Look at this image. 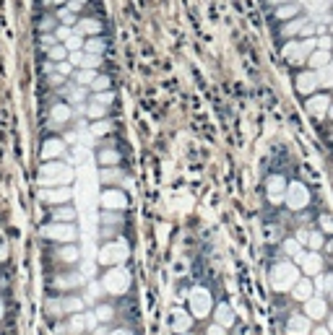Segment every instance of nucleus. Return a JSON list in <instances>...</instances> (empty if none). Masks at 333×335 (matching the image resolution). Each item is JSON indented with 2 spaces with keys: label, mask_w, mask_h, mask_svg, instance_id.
Listing matches in <instances>:
<instances>
[{
  "label": "nucleus",
  "mask_w": 333,
  "mask_h": 335,
  "mask_svg": "<svg viewBox=\"0 0 333 335\" xmlns=\"http://www.w3.org/2000/svg\"><path fill=\"white\" fill-rule=\"evenodd\" d=\"M307 107H310V112H313V114H326L328 107H331V101H328V96H313V99L307 101Z\"/></svg>",
  "instance_id": "nucleus-9"
},
{
  "label": "nucleus",
  "mask_w": 333,
  "mask_h": 335,
  "mask_svg": "<svg viewBox=\"0 0 333 335\" xmlns=\"http://www.w3.org/2000/svg\"><path fill=\"white\" fill-rule=\"evenodd\" d=\"M55 71L60 73V76H68V73H71V63H68V60H63V63H55Z\"/></svg>",
  "instance_id": "nucleus-23"
},
{
  "label": "nucleus",
  "mask_w": 333,
  "mask_h": 335,
  "mask_svg": "<svg viewBox=\"0 0 333 335\" xmlns=\"http://www.w3.org/2000/svg\"><path fill=\"white\" fill-rule=\"evenodd\" d=\"M307 203V190L302 187V184H292L289 187V205L292 208H302Z\"/></svg>",
  "instance_id": "nucleus-4"
},
{
  "label": "nucleus",
  "mask_w": 333,
  "mask_h": 335,
  "mask_svg": "<svg viewBox=\"0 0 333 335\" xmlns=\"http://www.w3.org/2000/svg\"><path fill=\"white\" fill-rule=\"evenodd\" d=\"M42 3H44V5H63L65 0H42Z\"/></svg>",
  "instance_id": "nucleus-30"
},
{
  "label": "nucleus",
  "mask_w": 333,
  "mask_h": 335,
  "mask_svg": "<svg viewBox=\"0 0 333 335\" xmlns=\"http://www.w3.org/2000/svg\"><path fill=\"white\" fill-rule=\"evenodd\" d=\"M112 99H114V96L110 94V91H107V94H102V91H99V96H97V101H99V104H110Z\"/></svg>",
  "instance_id": "nucleus-27"
},
{
  "label": "nucleus",
  "mask_w": 333,
  "mask_h": 335,
  "mask_svg": "<svg viewBox=\"0 0 333 335\" xmlns=\"http://www.w3.org/2000/svg\"><path fill=\"white\" fill-rule=\"evenodd\" d=\"M318 86H320V81H318V73L315 71H307V73L297 76V88H300L302 94H315Z\"/></svg>",
  "instance_id": "nucleus-2"
},
{
  "label": "nucleus",
  "mask_w": 333,
  "mask_h": 335,
  "mask_svg": "<svg viewBox=\"0 0 333 335\" xmlns=\"http://www.w3.org/2000/svg\"><path fill=\"white\" fill-rule=\"evenodd\" d=\"M47 55H50L52 63H63L65 57H68V50H65V44H55L52 50H47Z\"/></svg>",
  "instance_id": "nucleus-14"
},
{
  "label": "nucleus",
  "mask_w": 333,
  "mask_h": 335,
  "mask_svg": "<svg viewBox=\"0 0 333 335\" xmlns=\"http://www.w3.org/2000/svg\"><path fill=\"white\" fill-rule=\"evenodd\" d=\"M114 159H117L114 154H102V161H114Z\"/></svg>",
  "instance_id": "nucleus-32"
},
{
  "label": "nucleus",
  "mask_w": 333,
  "mask_h": 335,
  "mask_svg": "<svg viewBox=\"0 0 333 335\" xmlns=\"http://www.w3.org/2000/svg\"><path fill=\"white\" fill-rule=\"evenodd\" d=\"M305 21L307 18H292V21H286V24L281 26V34L286 39H292V37H297V34L302 31V26H305Z\"/></svg>",
  "instance_id": "nucleus-7"
},
{
  "label": "nucleus",
  "mask_w": 333,
  "mask_h": 335,
  "mask_svg": "<svg viewBox=\"0 0 333 335\" xmlns=\"http://www.w3.org/2000/svg\"><path fill=\"white\" fill-rule=\"evenodd\" d=\"M91 88H94V91H105V88H110V78H107V76H97V81L91 84Z\"/></svg>",
  "instance_id": "nucleus-19"
},
{
  "label": "nucleus",
  "mask_w": 333,
  "mask_h": 335,
  "mask_svg": "<svg viewBox=\"0 0 333 335\" xmlns=\"http://www.w3.org/2000/svg\"><path fill=\"white\" fill-rule=\"evenodd\" d=\"M81 65H84V68H91V71H94V68L99 65V55H89V52H84Z\"/></svg>",
  "instance_id": "nucleus-18"
},
{
  "label": "nucleus",
  "mask_w": 333,
  "mask_h": 335,
  "mask_svg": "<svg viewBox=\"0 0 333 335\" xmlns=\"http://www.w3.org/2000/svg\"><path fill=\"white\" fill-rule=\"evenodd\" d=\"M297 16H300V3H286V5L276 8V18H281V21H292Z\"/></svg>",
  "instance_id": "nucleus-6"
},
{
  "label": "nucleus",
  "mask_w": 333,
  "mask_h": 335,
  "mask_svg": "<svg viewBox=\"0 0 333 335\" xmlns=\"http://www.w3.org/2000/svg\"><path fill=\"white\" fill-rule=\"evenodd\" d=\"M52 114H55V120H68V117H71V109H68L65 104H57Z\"/></svg>",
  "instance_id": "nucleus-20"
},
{
  "label": "nucleus",
  "mask_w": 333,
  "mask_h": 335,
  "mask_svg": "<svg viewBox=\"0 0 333 335\" xmlns=\"http://www.w3.org/2000/svg\"><path fill=\"white\" fill-rule=\"evenodd\" d=\"M57 21H60V24L63 26H71V24H78V21H76V13H73V10L71 8H68V5H60V8H57V16H55Z\"/></svg>",
  "instance_id": "nucleus-10"
},
{
  "label": "nucleus",
  "mask_w": 333,
  "mask_h": 335,
  "mask_svg": "<svg viewBox=\"0 0 333 335\" xmlns=\"http://www.w3.org/2000/svg\"><path fill=\"white\" fill-rule=\"evenodd\" d=\"M105 47H107V44H105V39H102V37H89L84 42V52H89V55H102V52H105Z\"/></svg>",
  "instance_id": "nucleus-8"
},
{
  "label": "nucleus",
  "mask_w": 333,
  "mask_h": 335,
  "mask_svg": "<svg viewBox=\"0 0 333 335\" xmlns=\"http://www.w3.org/2000/svg\"><path fill=\"white\" fill-rule=\"evenodd\" d=\"M76 81L81 86H89V84H94V81H97V73L91 71V68H81V71L76 73Z\"/></svg>",
  "instance_id": "nucleus-13"
},
{
  "label": "nucleus",
  "mask_w": 333,
  "mask_h": 335,
  "mask_svg": "<svg viewBox=\"0 0 333 335\" xmlns=\"http://www.w3.org/2000/svg\"><path fill=\"white\" fill-rule=\"evenodd\" d=\"M84 42H86V39L81 37V34H76V31H73V37H68L63 44H65V50H68V52H78V50L84 47Z\"/></svg>",
  "instance_id": "nucleus-12"
},
{
  "label": "nucleus",
  "mask_w": 333,
  "mask_h": 335,
  "mask_svg": "<svg viewBox=\"0 0 333 335\" xmlns=\"http://www.w3.org/2000/svg\"><path fill=\"white\" fill-rule=\"evenodd\" d=\"M315 42H318V50H331V47H333V39H328V37L315 39Z\"/></svg>",
  "instance_id": "nucleus-25"
},
{
  "label": "nucleus",
  "mask_w": 333,
  "mask_h": 335,
  "mask_svg": "<svg viewBox=\"0 0 333 335\" xmlns=\"http://www.w3.org/2000/svg\"><path fill=\"white\" fill-rule=\"evenodd\" d=\"M44 151H47V154L52 156V154H57V151H60V148H57V143H47V148H44Z\"/></svg>",
  "instance_id": "nucleus-28"
},
{
  "label": "nucleus",
  "mask_w": 333,
  "mask_h": 335,
  "mask_svg": "<svg viewBox=\"0 0 333 335\" xmlns=\"http://www.w3.org/2000/svg\"><path fill=\"white\" fill-rule=\"evenodd\" d=\"M318 73V81H320V86H333V63H328L326 68H320Z\"/></svg>",
  "instance_id": "nucleus-11"
},
{
  "label": "nucleus",
  "mask_w": 333,
  "mask_h": 335,
  "mask_svg": "<svg viewBox=\"0 0 333 335\" xmlns=\"http://www.w3.org/2000/svg\"><path fill=\"white\" fill-rule=\"evenodd\" d=\"M55 37H57V42H65L68 37H73V29L71 26H63V24H57V29H55Z\"/></svg>",
  "instance_id": "nucleus-16"
},
{
  "label": "nucleus",
  "mask_w": 333,
  "mask_h": 335,
  "mask_svg": "<svg viewBox=\"0 0 333 335\" xmlns=\"http://www.w3.org/2000/svg\"><path fill=\"white\" fill-rule=\"evenodd\" d=\"M268 3L279 8V5H286V3H294V0H268Z\"/></svg>",
  "instance_id": "nucleus-29"
},
{
  "label": "nucleus",
  "mask_w": 333,
  "mask_h": 335,
  "mask_svg": "<svg viewBox=\"0 0 333 335\" xmlns=\"http://www.w3.org/2000/svg\"><path fill=\"white\" fill-rule=\"evenodd\" d=\"M315 50H318L315 37L313 39H292V42L284 44L281 55H284V60H289V63H305Z\"/></svg>",
  "instance_id": "nucleus-1"
},
{
  "label": "nucleus",
  "mask_w": 333,
  "mask_h": 335,
  "mask_svg": "<svg viewBox=\"0 0 333 335\" xmlns=\"http://www.w3.org/2000/svg\"><path fill=\"white\" fill-rule=\"evenodd\" d=\"M73 31L81 34V37H86V34H89V37H99V34H102V24H99L97 18H81Z\"/></svg>",
  "instance_id": "nucleus-3"
},
{
  "label": "nucleus",
  "mask_w": 333,
  "mask_h": 335,
  "mask_svg": "<svg viewBox=\"0 0 333 335\" xmlns=\"http://www.w3.org/2000/svg\"><path fill=\"white\" fill-rule=\"evenodd\" d=\"M268 187H271V192H273V195H279V192H281V187H284V179H281V177H271Z\"/></svg>",
  "instance_id": "nucleus-22"
},
{
  "label": "nucleus",
  "mask_w": 333,
  "mask_h": 335,
  "mask_svg": "<svg viewBox=\"0 0 333 335\" xmlns=\"http://www.w3.org/2000/svg\"><path fill=\"white\" fill-rule=\"evenodd\" d=\"M86 5V0H68V8L73 10V13H78V10H81Z\"/></svg>",
  "instance_id": "nucleus-24"
},
{
  "label": "nucleus",
  "mask_w": 333,
  "mask_h": 335,
  "mask_svg": "<svg viewBox=\"0 0 333 335\" xmlns=\"http://www.w3.org/2000/svg\"><path fill=\"white\" fill-rule=\"evenodd\" d=\"M328 114H331V117H333V107H328Z\"/></svg>",
  "instance_id": "nucleus-34"
},
{
  "label": "nucleus",
  "mask_w": 333,
  "mask_h": 335,
  "mask_svg": "<svg viewBox=\"0 0 333 335\" xmlns=\"http://www.w3.org/2000/svg\"><path fill=\"white\" fill-rule=\"evenodd\" d=\"M323 226H326L328 232H331V229H333V221H331V218H323Z\"/></svg>",
  "instance_id": "nucleus-33"
},
{
  "label": "nucleus",
  "mask_w": 333,
  "mask_h": 335,
  "mask_svg": "<svg viewBox=\"0 0 333 335\" xmlns=\"http://www.w3.org/2000/svg\"><path fill=\"white\" fill-rule=\"evenodd\" d=\"M305 5L313 10V13H326V8H328L326 0H305Z\"/></svg>",
  "instance_id": "nucleus-15"
},
{
  "label": "nucleus",
  "mask_w": 333,
  "mask_h": 335,
  "mask_svg": "<svg viewBox=\"0 0 333 335\" xmlns=\"http://www.w3.org/2000/svg\"><path fill=\"white\" fill-rule=\"evenodd\" d=\"M307 63L313 65V71H320V68H326L331 63V52L328 50H315L313 55L307 57Z\"/></svg>",
  "instance_id": "nucleus-5"
},
{
  "label": "nucleus",
  "mask_w": 333,
  "mask_h": 335,
  "mask_svg": "<svg viewBox=\"0 0 333 335\" xmlns=\"http://www.w3.org/2000/svg\"><path fill=\"white\" fill-rule=\"evenodd\" d=\"M39 44H42V50H52L55 44H60V42H57V37H55V34H42Z\"/></svg>",
  "instance_id": "nucleus-17"
},
{
  "label": "nucleus",
  "mask_w": 333,
  "mask_h": 335,
  "mask_svg": "<svg viewBox=\"0 0 333 335\" xmlns=\"http://www.w3.org/2000/svg\"><path fill=\"white\" fill-rule=\"evenodd\" d=\"M91 114H94V117H99V114H102V107H99V104H94V107H91Z\"/></svg>",
  "instance_id": "nucleus-31"
},
{
  "label": "nucleus",
  "mask_w": 333,
  "mask_h": 335,
  "mask_svg": "<svg viewBox=\"0 0 333 335\" xmlns=\"http://www.w3.org/2000/svg\"><path fill=\"white\" fill-rule=\"evenodd\" d=\"M55 21H57V18H44L42 24H39V26H42V31H47V29H57V26H55Z\"/></svg>",
  "instance_id": "nucleus-26"
},
{
  "label": "nucleus",
  "mask_w": 333,
  "mask_h": 335,
  "mask_svg": "<svg viewBox=\"0 0 333 335\" xmlns=\"http://www.w3.org/2000/svg\"><path fill=\"white\" fill-rule=\"evenodd\" d=\"M302 39H313V34H315V24L313 21H305V26H302Z\"/></svg>",
  "instance_id": "nucleus-21"
}]
</instances>
